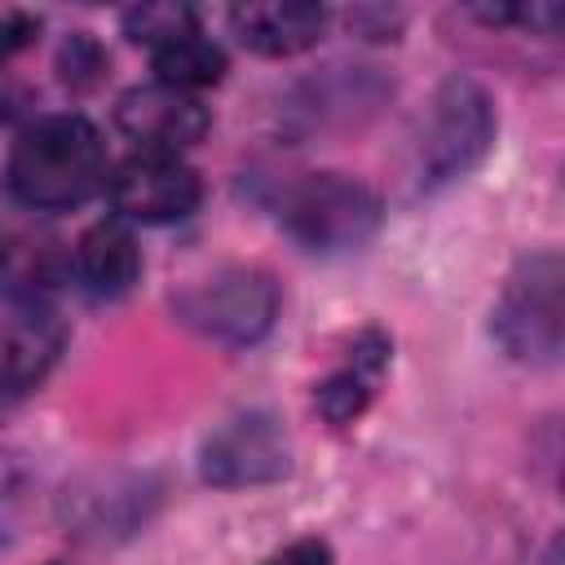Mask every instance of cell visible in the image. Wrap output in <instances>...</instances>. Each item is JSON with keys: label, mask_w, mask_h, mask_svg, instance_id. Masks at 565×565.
<instances>
[{"label": "cell", "mask_w": 565, "mask_h": 565, "mask_svg": "<svg viewBox=\"0 0 565 565\" xmlns=\"http://www.w3.org/2000/svg\"><path fill=\"white\" fill-rule=\"evenodd\" d=\"M4 185L31 212H71L106 185V146L84 115H44L18 132Z\"/></svg>", "instance_id": "1"}, {"label": "cell", "mask_w": 565, "mask_h": 565, "mask_svg": "<svg viewBox=\"0 0 565 565\" xmlns=\"http://www.w3.org/2000/svg\"><path fill=\"white\" fill-rule=\"evenodd\" d=\"M278 221L296 247L313 256H340L358 252L380 230V199L349 172H309L282 194Z\"/></svg>", "instance_id": "2"}, {"label": "cell", "mask_w": 565, "mask_h": 565, "mask_svg": "<svg viewBox=\"0 0 565 565\" xmlns=\"http://www.w3.org/2000/svg\"><path fill=\"white\" fill-rule=\"evenodd\" d=\"M177 322L212 344L247 349L278 318V282L256 265H221L172 296Z\"/></svg>", "instance_id": "3"}, {"label": "cell", "mask_w": 565, "mask_h": 565, "mask_svg": "<svg viewBox=\"0 0 565 565\" xmlns=\"http://www.w3.org/2000/svg\"><path fill=\"white\" fill-rule=\"evenodd\" d=\"M490 141H494L490 93L468 75H450L433 93V106L419 132V185L437 190L468 177L486 159Z\"/></svg>", "instance_id": "4"}, {"label": "cell", "mask_w": 565, "mask_h": 565, "mask_svg": "<svg viewBox=\"0 0 565 565\" xmlns=\"http://www.w3.org/2000/svg\"><path fill=\"white\" fill-rule=\"evenodd\" d=\"M561 256L539 252L512 269L490 313L499 349L525 366H552L561 353Z\"/></svg>", "instance_id": "5"}, {"label": "cell", "mask_w": 565, "mask_h": 565, "mask_svg": "<svg viewBox=\"0 0 565 565\" xmlns=\"http://www.w3.org/2000/svg\"><path fill=\"white\" fill-rule=\"evenodd\" d=\"M291 472V437L265 411H243L207 433L199 450V477L216 490L269 486Z\"/></svg>", "instance_id": "6"}, {"label": "cell", "mask_w": 565, "mask_h": 565, "mask_svg": "<svg viewBox=\"0 0 565 565\" xmlns=\"http://www.w3.org/2000/svg\"><path fill=\"white\" fill-rule=\"evenodd\" d=\"M106 194H110V207L119 221L168 225V221H185L199 207L203 181L177 154H141L137 150L106 177Z\"/></svg>", "instance_id": "7"}, {"label": "cell", "mask_w": 565, "mask_h": 565, "mask_svg": "<svg viewBox=\"0 0 565 565\" xmlns=\"http://www.w3.org/2000/svg\"><path fill=\"white\" fill-rule=\"evenodd\" d=\"M115 124L119 132L141 150V154H177L199 146L212 115L194 93L168 88V84H137L119 97L115 106Z\"/></svg>", "instance_id": "8"}, {"label": "cell", "mask_w": 565, "mask_h": 565, "mask_svg": "<svg viewBox=\"0 0 565 565\" xmlns=\"http://www.w3.org/2000/svg\"><path fill=\"white\" fill-rule=\"evenodd\" d=\"M62 322L49 305H18L0 318V419L49 375L62 353Z\"/></svg>", "instance_id": "9"}, {"label": "cell", "mask_w": 565, "mask_h": 565, "mask_svg": "<svg viewBox=\"0 0 565 565\" xmlns=\"http://www.w3.org/2000/svg\"><path fill=\"white\" fill-rule=\"evenodd\" d=\"M230 31L243 49L260 57H296L313 49L327 31V9L305 0H269V4H238L230 9Z\"/></svg>", "instance_id": "10"}, {"label": "cell", "mask_w": 565, "mask_h": 565, "mask_svg": "<svg viewBox=\"0 0 565 565\" xmlns=\"http://www.w3.org/2000/svg\"><path fill=\"white\" fill-rule=\"evenodd\" d=\"M137 274H141V247H137V234L128 230V221H119V216L97 221L75 243V278L88 296L115 300L137 282Z\"/></svg>", "instance_id": "11"}, {"label": "cell", "mask_w": 565, "mask_h": 565, "mask_svg": "<svg viewBox=\"0 0 565 565\" xmlns=\"http://www.w3.org/2000/svg\"><path fill=\"white\" fill-rule=\"evenodd\" d=\"M384 366H388V340H384L380 331H366V335L353 344L349 366H340L335 375H327V380L313 388V406L322 411V419L335 424V428L353 424V419L371 406Z\"/></svg>", "instance_id": "12"}, {"label": "cell", "mask_w": 565, "mask_h": 565, "mask_svg": "<svg viewBox=\"0 0 565 565\" xmlns=\"http://www.w3.org/2000/svg\"><path fill=\"white\" fill-rule=\"evenodd\" d=\"M146 494H141V481H119V477H106V481H93V486H79L75 494L66 490L62 499V516L88 534V539H106V534H128L137 525V516H146Z\"/></svg>", "instance_id": "13"}, {"label": "cell", "mask_w": 565, "mask_h": 565, "mask_svg": "<svg viewBox=\"0 0 565 565\" xmlns=\"http://www.w3.org/2000/svg\"><path fill=\"white\" fill-rule=\"evenodd\" d=\"M57 282V252L31 234H0V291L13 305H44Z\"/></svg>", "instance_id": "14"}, {"label": "cell", "mask_w": 565, "mask_h": 565, "mask_svg": "<svg viewBox=\"0 0 565 565\" xmlns=\"http://www.w3.org/2000/svg\"><path fill=\"white\" fill-rule=\"evenodd\" d=\"M150 57H154V79L159 84L181 88V93H194V97H199V88H212L225 75V53L203 31H190L181 40L154 49Z\"/></svg>", "instance_id": "15"}, {"label": "cell", "mask_w": 565, "mask_h": 565, "mask_svg": "<svg viewBox=\"0 0 565 565\" xmlns=\"http://www.w3.org/2000/svg\"><path fill=\"white\" fill-rule=\"evenodd\" d=\"M190 31H199V18L190 4H137L124 13V35L132 44H146L150 53L190 35Z\"/></svg>", "instance_id": "16"}, {"label": "cell", "mask_w": 565, "mask_h": 565, "mask_svg": "<svg viewBox=\"0 0 565 565\" xmlns=\"http://www.w3.org/2000/svg\"><path fill=\"white\" fill-rule=\"evenodd\" d=\"M57 71H62V79H66L71 88H93V84L106 75V53H102V44H97L93 35L75 31V35L62 44V53H57Z\"/></svg>", "instance_id": "17"}, {"label": "cell", "mask_w": 565, "mask_h": 565, "mask_svg": "<svg viewBox=\"0 0 565 565\" xmlns=\"http://www.w3.org/2000/svg\"><path fill=\"white\" fill-rule=\"evenodd\" d=\"M35 31H40V22H35L31 13H4V18H0V66H4L13 53H22V49L35 40Z\"/></svg>", "instance_id": "18"}, {"label": "cell", "mask_w": 565, "mask_h": 565, "mask_svg": "<svg viewBox=\"0 0 565 565\" xmlns=\"http://www.w3.org/2000/svg\"><path fill=\"white\" fill-rule=\"evenodd\" d=\"M260 565H335V561H331V547L322 539H296V543L278 547L274 556H265Z\"/></svg>", "instance_id": "19"}, {"label": "cell", "mask_w": 565, "mask_h": 565, "mask_svg": "<svg viewBox=\"0 0 565 565\" xmlns=\"http://www.w3.org/2000/svg\"><path fill=\"white\" fill-rule=\"evenodd\" d=\"M49 565H62V561H49Z\"/></svg>", "instance_id": "20"}]
</instances>
